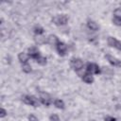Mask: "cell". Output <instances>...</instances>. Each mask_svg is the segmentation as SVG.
I'll use <instances>...</instances> for the list:
<instances>
[{
  "mask_svg": "<svg viewBox=\"0 0 121 121\" xmlns=\"http://www.w3.org/2000/svg\"><path fill=\"white\" fill-rule=\"evenodd\" d=\"M52 21L57 26H64L68 22V17L65 14H59V15H56L52 19Z\"/></svg>",
  "mask_w": 121,
  "mask_h": 121,
  "instance_id": "obj_1",
  "label": "cell"
},
{
  "mask_svg": "<svg viewBox=\"0 0 121 121\" xmlns=\"http://www.w3.org/2000/svg\"><path fill=\"white\" fill-rule=\"evenodd\" d=\"M22 99H23L24 103H26L27 105H30V106H33V107H38L39 106L38 98L34 95H24Z\"/></svg>",
  "mask_w": 121,
  "mask_h": 121,
  "instance_id": "obj_2",
  "label": "cell"
},
{
  "mask_svg": "<svg viewBox=\"0 0 121 121\" xmlns=\"http://www.w3.org/2000/svg\"><path fill=\"white\" fill-rule=\"evenodd\" d=\"M70 65L75 71H79L83 68V61L79 58H73L70 61Z\"/></svg>",
  "mask_w": 121,
  "mask_h": 121,
  "instance_id": "obj_3",
  "label": "cell"
},
{
  "mask_svg": "<svg viewBox=\"0 0 121 121\" xmlns=\"http://www.w3.org/2000/svg\"><path fill=\"white\" fill-rule=\"evenodd\" d=\"M40 100H41V102L43 104V105H45V106H49V105H51V103H52V97H51V95H49V94H47V93H41L40 94Z\"/></svg>",
  "mask_w": 121,
  "mask_h": 121,
  "instance_id": "obj_4",
  "label": "cell"
},
{
  "mask_svg": "<svg viewBox=\"0 0 121 121\" xmlns=\"http://www.w3.org/2000/svg\"><path fill=\"white\" fill-rule=\"evenodd\" d=\"M86 70H87V72L90 73V74H96V75L100 74V68H99V66H98L97 64H95V63L89 62V63L87 64Z\"/></svg>",
  "mask_w": 121,
  "mask_h": 121,
  "instance_id": "obj_5",
  "label": "cell"
},
{
  "mask_svg": "<svg viewBox=\"0 0 121 121\" xmlns=\"http://www.w3.org/2000/svg\"><path fill=\"white\" fill-rule=\"evenodd\" d=\"M106 59H107V60H108L112 65H113V66H115V67H121V60H119L116 59L115 57L107 54V55H106Z\"/></svg>",
  "mask_w": 121,
  "mask_h": 121,
  "instance_id": "obj_6",
  "label": "cell"
},
{
  "mask_svg": "<svg viewBox=\"0 0 121 121\" xmlns=\"http://www.w3.org/2000/svg\"><path fill=\"white\" fill-rule=\"evenodd\" d=\"M56 47H57L58 53H59L60 56H64V55L66 54V52H67V45H66L64 43L59 42L58 44L56 45Z\"/></svg>",
  "mask_w": 121,
  "mask_h": 121,
  "instance_id": "obj_7",
  "label": "cell"
},
{
  "mask_svg": "<svg viewBox=\"0 0 121 121\" xmlns=\"http://www.w3.org/2000/svg\"><path fill=\"white\" fill-rule=\"evenodd\" d=\"M28 56H29L30 58L36 60V59H38L41 55H40V52H39V50H38L37 47L31 46V47L28 48Z\"/></svg>",
  "mask_w": 121,
  "mask_h": 121,
  "instance_id": "obj_8",
  "label": "cell"
},
{
  "mask_svg": "<svg viewBox=\"0 0 121 121\" xmlns=\"http://www.w3.org/2000/svg\"><path fill=\"white\" fill-rule=\"evenodd\" d=\"M47 43H49V44H51V45H57L58 44V43L60 42L59 41V39H58V37L56 36V35H53V34H51V35H49L48 37H47Z\"/></svg>",
  "mask_w": 121,
  "mask_h": 121,
  "instance_id": "obj_9",
  "label": "cell"
},
{
  "mask_svg": "<svg viewBox=\"0 0 121 121\" xmlns=\"http://www.w3.org/2000/svg\"><path fill=\"white\" fill-rule=\"evenodd\" d=\"M87 26H88L89 29H91V30H93V31H96V30H98V28H99L98 25H97L95 22L92 21V20H88V21H87Z\"/></svg>",
  "mask_w": 121,
  "mask_h": 121,
  "instance_id": "obj_10",
  "label": "cell"
},
{
  "mask_svg": "<svg viewBox=\"0 0 121 121\" xmlns=\"http://www.w3.org/2000/svg\"><path fill=\"white\" fill-rule=\"evenodd\" d=\"M82 80H83L84 82L90 84V83H93V82H94V77L92 76V74L86 73V74L82 75Z\"/></svg>",
  "mask_w": 121,
  "mask_h": 121,
  "instance_id": "obj_11",
  "label": "cell"
},
{
  "mask_svg": "<svg viewBox=\"0 0 121 121\" xmlns=\"http://www.w3.org/2000/svg\"><path fill=\"white\" fill-rule=\"evenodd\" d=\"M28 58H29V56H28L27 54L24 53V52H21V53H19V55H18V60H19V61H20L21 63H26V62H27Z\"/></svg>",
  "mask_w": 121,
  "mask_h": 121,
  "instance_id": "obj_12",
  "label": "cell"
},
{
  "mask_svg": "<svg viewBox=\"0 0 121 121\" xmlns=\"http://www.w3.org/2000/svg\"><path fill=\"white\" fill-rule=\"evenodd\" d=\"M54 105L58 109H60V110L64 109V102L62 100H60V99H55L54 100Z\"/></svg>",
  "mask_w": 121,
  "mask_h": 121,
  "instance_id": "obj_13",
  "label": "cell"
},
{
  "mask_svg": "<svg viewBox=\"0 0 121 121\" xmlns=\"http://www.w3.org/2000/svg\"><path fill=\"white\" fill-rule=\"evenodd\" d=\"M22 70L25 73H30L31 72V66H30V64H28V62L22 63Z\"/></svg>",
  "mask_w": 121,
  "mask_h": 121,
  "instance_id": "obj_14",
  "label": "cell"
},
{
  "mask_svg": "<svg viewBox=\"0 0 121 121\" xmlns=\"http://www.w3.org/2000/svg\"><path fill=\"white\" fill-rule=\"evenodd\" d=\"M107 42H108L109 46H111V47H115V44H116L117 40H116L114 37H109Z\"/></svg>",
  "mask_w": 121,
  "mask_h": 121,
  "instance_id": "obj_15",
  "label": "cell"
},
{
  "mask_svg": "<svg viewBox=\"0 0 121 121\" xmlns=\"http://www.w3.org/2000/svg\"><path fill=\"white\" fill-rule=\"evenodd\" d=\"M33 30H34V33H35L36 35H42V34L44 32L43 28L42 26H36Z\"/></svg>",
  "mask_w": 121,
  "mask_h": 121,
  "instance_id": "obj_16",
  "label": "cell"
},
{
  "mask_svg": "<svg viewBox=\"0 0 121 121\" xmlns=\"http://www.w3.org/2000/svg\"><path fill=\"white\" fill-rule=\"evenodd\" d=\"M35 60H36L37 63H39V64H41V65H44V64H46V58H44V57L40 56V57H39L38 59H36Z\"/></svg>",
  "mask_w": 121,
  "mask_h": 121,
  "instance_id": "obj_17",
  "label": "cell"
},
{
  "mask_svg": "<svg viewBox=\"0 0 121 121\" xmlns=\"http://www.w3.org/2000/svg\"><path fill=\"white\" fill-rule=\"evenodd\" d=\"M112 23H113L115 26H121V17H117V16H114V17L112 18Z\"/></svg>",
  "mask_w": 121,
  "mask_h": 121,
  "instance_id": "obj_18",
  "label": "cell"
},
{
  "mask_svg": "<svg viewBox=\"0 0 121 121\" xmlns=\"http://www.w3.org/2000/svg\"><path fill=\"white\" fill-rule=\"evenodd\" d=\"M49 119H50V121H60L59 115H58V114H55V113L51 114V115L49 116Z\"/></svg>",
  "mask_w": 121,
  "mask_h": 121,
  "instance_id": "obj_19",
  "label": "cell"
},
{
  "mask_svg": "<svg viewBox=\"0 0 121 121\" xmlns=\"http://www.w3.org/2000/svg\"><path fill=\"white\" fill-rule=\"evenodd\" d=\"M28 120H29V121H39L38 118H37L34 114H29V115H28Z\"/></svg>",
  "mask_w": 121,
  "mask_h": 121,
  "instance_id": "obj_20",
  "label": "cell"
},
{
  "mask_svg": "<svg viewBox=\"0 0 121 121\" xmlns=\"http://www.w3.org/2000/svg\"><path fill=\"white\" fill-rule=\"evenodd\" d=\"M7 115V111L4 108H1V112H0V117H5Z\"/></svg>",
  "mask_w": 121,
  "mask_h": 121,
  "instance_id": "obj_21",
  "label": "cell"
},
{
  "mask_svg": "<svg viewBox=\"0 0 121 121\" xmlns=\"http://www.w3.org/2000/svg\"><path fill=\"white\" fill-rule=\"evenodd\" d=\"M114 16L121 17V9H116L114 10Z\"/></svg>",
  "mask_w": 121,
  "mask_h": 121,
  "instance_id": "obj_22",
  "label": "cell"
},
{
  "mask_svg": "<svg viewBox=\"0 0 121 121\" xmlns=\"http://www.w3.org/2000/svg\"><path fill=\"white\" fill-rule=\"evenodd\" d=\"M104 120H105V121H116V118H114V117H112V116H106V117L104 118Z\"/></svg>",
  "mask_w": 121,
  "mask_h": 121,
  "instance_id": "obj_23",
  "label": "cell"
},
{
  "mask_svg": "<svg viewBox=\"0 0 121 121\" xmlns=\"http://www.w3.org/2000/svg\"><path fill=\"white\" fill-rule=\"evenodd\" d=\"M115 48L121 51V42H120V41H117V42H116V44H115Z\"/></svg>",
  "mask_w": 121,
  "mask_h": 121,
  "instance_id": "obj_24",
  "label": "cell"
}]
</instances>
